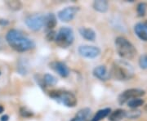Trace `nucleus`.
Listing matches in <instances>:
<instances>
[{
  "label": "nucleus",
  "mask_w": 147,
  "mask_h": 121,
  "mask_svg": "<svg viewBox=\"0 0 147 121\" xmlns=\"http://www.w3.org/2000/svg\"><path fill=\"white\" fill-rule=\"evenodd\" d=\"M110 77L117 80H127L133 76V70L124 61H117L112 65L110 71Z\"/></svg>",
  "instance_id": "2"
},
{
  "label": "nucleus",
  "mask_w": 147,
  "mask_h": 121,
  "mask_svg": "<svg viewBox=\"0 0 147 121\" xmlns=\"http://www.w3.org/2000/svg\"><path fill=\"white\" fill-rule=\"evenodd\" d=\"M74 39V36L73 30L69 27H62L57 34L55 41L59 47L66 48L73 43Z\"/></svg>",
  "instance_id": "5"
},
{
  "label": "nucleus",
  "mask_w": 147,
  "mask_h": 121,
  "mask_svg": "<svg viewBox=\"0 0 147 121\" xmlns=\"http://www.w3.org/2000/svg\"><path fill=\"white\" fill-rule=\"evenodd\" d=\"M47 30H49L50 31L53 30L54 27L57 26V17L53 13H49L48 15L45 16V24Z\"/></svg>",
  "instance_id": "16"
},
{
  "label": "nucleus",
  "mask_w": 147,
  "mask_h": 121,
  "mask_svg": "<svg viewBox=\"0 0 147 121\" xmlns=\"http://www.w3.org/2000/svg\"><path fill=\"white\" fill-rule=\"evenodd\" d=\"M2 47H3V45H2V42H1V40H0V50L2 49Z\"/></svg>",
  "instance_id": "31"
},
{
  "label": "nucleus",
  "mask_w": 147,
  "mask_h": 121,
  "mask_svg": "<svg viewBox=\"0 0 147 121\" xmlns=\"http://www.w3.org/2000/svg\"><path fill=\"white\" fill-rule=\"evenodd\" d=\"M56 37H57V34H56V32L53 31H49L47 33V39L48 41H53V40H55L56 39Z\"/></svg>",
  "instance_id": "26"
},
{
  "label": "nucleus",
  "mask_w": 147,
  "mask_h": 121,
  "mask_svg": "<svg viewBox=\"0 0 147 121\" xmlns=\"http://www.w3.org/2000/svg\"><path fill=\"white\" fill-rule=\"evenodd\" d=\"M8 120H9V116H7V115L3 116L1 117V119H0V120L1 121H8Z\"/></svg>",
  "instance_id": "28"
},
{
  "label": "nucleus",
  "mask_w": 147,
  "mask_h": 121,
  "mask_svg": "<svg viewBox=\"0 0 147 121\" xmlns=\"http://www.w3.org/2000/svg\"><path fill=\"white\" fill-rule=\"evenodd\" d=\"M6 3L10 9L13 11L20 10L22 7V3L20 1H17V0H11V1L8 0L6 2Z\"/></svg>",
  "instance_id": "21"
},
{
  "label": "nucleus",
  "mask_w": 147,
  "mask_h": 121,
  "mask_svg": "<svg viewBox=\"0 0 147 121\" xmlns=\"http://www.w3.org/2000/svg\"><path fill=\"white\" fill-rule=\"evenodd\" d=\"M145 25H146V26H147V21H146V23H145Z\"/></svg>",
  "instance_id": "32"
},
{
  "label": "nucleus",
  "mask_w": 147,
  "mask_h": 121,
  "mask_svg": "<svg viewBox=\"0 0 147 121\" xmlns=\"http://www.w3.org/2000/svg\"><path fill=\"white\" fill-rule=\"evenodd\" d=\"M143 104H144V100L141 99V98H135V99L130 100L127 102L128 106L131 109H137V107L141 106Z\"/></svg>",
  "instance_id": "22"
},
{
  "label": "nucleus",
  "mask_w": 147,
  "mask_h": 121,
  "mask_svg": "<svg viewBox=\"0 0 147 121\" xmlns=\"http://www.w3.org/2000/svg\"><path fill=\"white\" fill-rule=\"evenodd\" d=\"M6 40L13 49L18 52H26L35 47L33 40L24 35V34L17 30H11L6 35Z\"/></svg>",
  "instance_id": "1"
},
{
  "label": "nucleus",
  "mask_w": 147,
  "mask_h": 121,
  "mask_svg": "<svg viewBox=\"0 0 147 121\" xmlns=\"http://www.w3.org/2000/svg\"><path fill=\"white\" fill-rule=\"evenodd\" d=\"M3 111H4V108H3L2 105H0V114H1V113H3Z\"/></svg>",
  "instance_id": "29"
},
{
  "label": "nucleus",
  "mask_w": 147,
  "mask_h": 121,
  "mask_svg": "<svg viewBox=\"0 0 147 121\" xmlns=\"http://www.w3.org/2000/svg\"><path fill=\"white\" fill-rule=\"evenodd\" d=\"M20 114L21 116L26 117V118H30L34 116V113L30 110H29L27 107H21L20 110Z\"/></svg>",
  "instance_id": "25"
},
{
  "label": "nucleus",
  "mask_w": 147,
  "mask_h": 121,
  "mask_svg": "<svg viewBox=\"0 0 147 121\" xmlns=\"http://www.w3.org/2000/svg\"><path fill=\"white\" fill-rule=\"evenodd\" d=\"M93 8L99 12H106L109 9V3L105 0H96L93 3Z\"/></svg>",
  "instance_id": "15"
},
{
  "label": "nucleus",
  "mask_w": 147,
  "mask_h": 121,
  "mask_svg": "<svg viewBox=\"0 0 147 121\" xmlns=\"http://www.w3.org/2000/svg\"><path fill=\"white\" fill-rule=\"evenodd\" d=\"M92 111L89 108H83L76 114L71 121H88L91 118Z\"/></svg>",
  "instance_id": "12"
},
{
  "label": "nucleus",
  "mask_w": 147,
  "mask_h": 121,
  "mask_svg": "<svg viewBox=\"0 0 147 121\" xmlns=\"http://www.w3.org/2000/svg\"><path fill=\"white\" fill-rule=\"evenodd\" d=\"M79 54L87 58H95L100 55V50L99 47L89 45H83L79 47Z\"/></svg>",
  "instance_id": "9"
},
{
  "label": "nucleus",
  "mask_w": 147,
  "mask_h": 121,
  "mask_svg": "<svg viewBox=\"0 0 147 121\" xmlns=\"http://www.w3.org/2000/svg\"><path fill=\"white\" fill-rule=\"evenodd\" d=\"M115 43L117 53H119V55L122 58L127 60H131L136 57L137 49L126 38L122 36L116 38Z\"/></svg>",
  "instance_id": "3"
},
{
  "label": "nucleus",
  "mask_w": 147,
  "mask_h": 121,
  "mask_svg": "<svg viewBox=\"0 0 147 121\" xmlns=\"http://www.w3.org/2000/svg\"><path fill=\"white\" fill-rule=\"evenodd\" d=\"M50 97L57 100L67 107H74L77 105L76 97L68 91L54 90L50 92Z\"/></svg>",
  "instance_id": "4"
},
{
  "label": "nucleus",
  "mask_w": 147,
  "mask_h": 121,
  "mask_svg": "<svg viewBox=\"0 0 147 121\" xmlns=\"http://www.w3.org/2000/svg\"><path fill=\"white\" fill-rule=\"evenodd\" d=\"M50 67L54 70L57 73H58L59 75H61V77H67L69 74V70L67 66L61 62H52L50 64Z\"/></svg>",
  "instance_id": "10"
},
{
  "label": "nucleus",
  "mask_w": 147,
  "mask_h": 121,
  "mask_svg": "<svg viewBox=\"0 0 147 121\" xmlns=\"http://www.w3.org/2000/svg\"><path fill=\"white\" fill-rule=\"evenodd\" d=\"M110 113H111V110L110 108L101 109V110L98 111L96 113V115L93 116V118L92 119L91 121H100L101 120H103L104 118L110 115Z\"/></svg>",
  "instance_id": "18"
},
{
  "label": "nucleus",
  "mask_w": 147,
  "mask_h": 121,
  "mask_svg": "<svg viewBox=\"0 0 147 121\" xmlns=\"http://www.w3.org/2000/svg\"><path fill=\"white\" fill-rule=\"evenodd\" d=\"M147 9V5L146 3H140L138 5H137V14L139 16H144L146 15V12Z\"/></svg>",
  "instance_id": "23"
},
{
  "label": "nucleus",
  "mask_w": 147,
  "mask_h": 121,
  "mask_svg": "<svg viewBox=\"0 0 147 121\" xmlns=\"http://www.w3.org/2000/svg\"><path fill=\"white\" fill-rule=\"evenodd\" d=\"M139 66L143 70L147 69V54H143L139 59Z\"/></svg>",
  "instance_id": "24"
},
{
  "label": "nucleus",
  "mask_w": 147,
  "mask_h": 121,
  "mask_svg": "<svg viewBox=\"0 0 147 121\" xmlns=\"http://www.w3.org/2000/svg\"><path fill=\"white\" fill-rule=\"evenodd\" d=\"M144 110H145V111H146L147 112V104L146 105H145V106H144Z\"/></svg>",
  "instance_id": "30"
},
{
  "label": "nucleus",
  "mask_w": 147,
  "mask_h": 121,
  "mask_svg": "<svg viewBox=\"0 0 147 121\" xmlns=\"http://www.w3.org/2000/svg\"><path fill=\"white\" fill-rule=\"evenodd\" d=\"M79 9L77 7H67L58 12V18L63 22L72 21L79 11Z\"/></svg>",
  "instance_id": "8"
},
{
  "label": "nucleus",
  "mask_w": 147,
  "mask_h": 121,
  "mask_svg": "<svg viewBox=\"0 0 147 121\" xmlns=\"http://www.w3.org/2000/svg\"><path fill=\"white\" fill-rule=\"evenodd\" d=\"M79 34L81 36L87 40L89 41H94L96 39V33L93 30L90 28H85V27H81L79 30Z\"/></svg>",
  "instance_id": "14"
},
{
  "label": "nucleus",
  "mask_w": 147,
  "mask_h": 121,
  "mask_svg": "<svg viewBox=\"0 0 147 121\" xmlns=\"http://www.w3.org/2000/svg\"><path fill=\"white\" fill-rule=\"evenodd\" d=\"M43 80L46 86H54L57 84V79L53 74H45L43 75Z\"/></svg>",
  "instance_id": "19"
},
{
  "label": "nucleus",
  "mask_w": 147,
  "mask_h": 121,
  "mask_svg": "<svg viewBox=\"0 0 147 121\" xmlns=\"http://www.w3.org/2000/svg\"><path fill=\"white\" fill-rule=\"evenodd\" d=\"M126 116V111L122 110V109H118L114 112L110 113L109 116V120L110 121H121L123 118H125Z\"/></svg>",
  "instance_id": "17"
},
{
  "label": "nucleus",
  "mask_w": 147,
  "mask_h": 121,
  "mask_svg": "<svg viewBox=\"0 0 147 121\" xmlns=\"http://www.w3.org/2000/svg\"><path fill=\"white\" fill-rule=\"evenodd\" d=\"M146 94V92L144 90L140 89H130L125 90L123 93H122L119 96V102L120 105L124 104L127 101L135 99V98H140L141 97Z\"/></svg>",
  "instance_id": "6"
},
{
  "label": "nucleus",
  "mask_w": 147,
  "mask_h": 121,
  "mask_svg": "<svg viewBox=\"0 0 147 121\" xmlns=\"http://www.w3.org/2000/svg\"><path fill=\"white\" fill-rule=\"evenodd\" d=\"M142 116V111L138 109H131L130 111H126L125 118L130 119V120H137L140 116Z\"/></svg>",
  "instance_id": "20"
},
{
  "label": "nucleus",
  "mask_w": 147,
  "mask_h": 121,
  "mask_svg": "<svg viewBox=\"0 0 147 121\" xmlns=\"http://www.w3.org/2000/svg\"><path fill=\"white\" fill-rule=\"evenodd\" d=\"M26 24L32 30H39L45 24V16L41 14L30 15L26 19Z\"/></svg>",
  "instance_id": "7"
},
{
  "label": "nucleus",
  "mask_w": 147,
  "mask_h": 121,
  "mask_svg": "<svg viewBox=\"0 0 147 121\" xmlns=\"http://www.w3.org/2000/svg\"><path fill=\"white\" fill-rule=\"evenodd\" d=\"M93 75L101 81H106L110 78V72H108L105 66H99L93 70Z\"/></svg>",
  "instance_id": "11"
},
{
  "label": "nucleus",
  "mask_w": 147,
  "mask_h": 121,
  "mask_svg": "<svg viewBox=\"0 0 147 121\" xmlns=\"http://www.w3.org/2000/svg\"><path fill=\"white\" fill-rule=\"evenodd\" d=\"M8 24H9L8 21L4 20V19H0V25H1V26H7V25H8Z\"/></svg>",
  "instance_id": "27"
},
{
  "label": "nucleus",
  "mask_w": 147,
  "mask_h": 121,
  "mask_svg": "<svg viewBox=\"0 0 147 121\" xmlns=\"http://www.w3.org/2000/svg\"><path fill=\"white\" fill-rule=\"evenodd\" d=\"M134 31L139 39L147 41V26L145 23H137L134 27Z\"/></svg>",
  "instance_id": "13"
}]
</instances>
